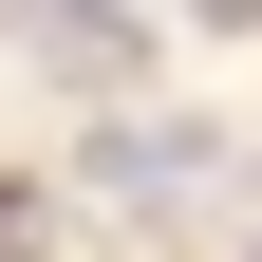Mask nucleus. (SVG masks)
Returning <instances> with one entry per match:
<instances>
[{"label": "nucleus", "instance_id": "nucleus-1", "mask_svg": "<svg viewBox=\"0 0 262 262\" xmlns=\"http://www.w3.org/2000/svg\"><path fill=\"white\" fill-rule=\"evenodd\" d=\"M187 169H206V131H113V150H94V187H113V206H169Z\"/></svg>", "mask_w": 262, "mask_h": 262}, {"label": "nucleus", "instance_id": "nucleus-2", "mask_svg": "<svg viewBox=\"0 0 262 262\" xmlns=\"http://www.w3.org/2000/svg\"><path fill=\"white\" fill-rule=\"evenodd\" d=\"M56 244V206H38V187H0V262H38Z\"/></svg>", "mask_w": 262, "mask_h": 262}, {"label": "nucleus", "instance_id": "nucleus-3", "mask_svg": "<svg viewBox=\"0 0 262 262\" xmlns=\"http://www.w3.org/2000/svg\"><path fill=\"white\" fill-rule=\"evenodd\" d=\"M187 19H262V0H187Z\"/></svg>", "mask_w": 262, "mask_h": 262}, {"label": "nucleus", "instance_id": "nucleus-4", "mask_svg": "<svg viewBox=\"0 0 262 262\" xmlns=\"http://www.w3.org/2000/svg\"><path fill=\"white\" fill-rule=\"evenodd\" d=\"M244 262H262V244H244Z\"/></svg>", "mask_w": 262, "mask_h": 262}]
</instances>
